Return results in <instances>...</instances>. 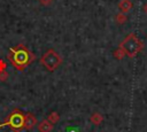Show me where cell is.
<instances>
[{"mask_svg":"<svg viewBox=\"0 0 147 132\" xmlns=\"http://www.w3.org/2000/svg\"><path fill=\"white\" fill-rule=\"evenodd\" d=\"M53 130V124L48 119H42L38 124V131L39 132H51Z\"/></svg>","mask_w":147,"mask_h":132,"instance_id":"cell-6","label":"cell"},{"mask_svg":"<svg viewBox=\"0 0 147 132\" xmlns=\"http://www.w3.org/2000/svg\"><path fill=\"white\" fill-rule=\"evenodd\" d=\"M119 47L124 51L125 55H127L130 57H133L144 48V42L134 33H130L119 44Z\"/></svg>","mask_w":147,"mask_h":132,"instance_id":"cell-2","label":"cell"},{"mask_svg":"<svg viewBox=\"0 0 147 132\" xmlns=\"http://www.w3.org/2000/svg\"><path fill=\"white\" fill-rule=\"evenodd\" d=\"M40 63L44 65L46 70L52 72V71H55L60 67V64L62 63V57L53 48H49L40 57Z\"/></svg>","mask_w":147,"mask_h":132,"instance_id":"cell-3","label":"cell"},{"mask_svg":"<svg viewBox=\"0 0 147 132\" xmlns=\"http://www.w3.org/2000/svg\"><path fill=\"white\" fill-rule=\"evenodd\" d=\"M115 20H116V22H117L118 24H123V23H125V22L127 21L126 16H125L123 13H118V14L115 16Z\"/></svg>","mask_w":147,"mask_h":132,"instance_id":"cell-10","label":"cell"},{"mask_svg":"<svg viewBox=\"0 0 147 132\" xmlns=\"http://www.w3.org/2000/svg\"><path fill=\"white\" fill-rule=\"evenodd\" d=\"M8 78V72L6 70L0 71V81H6Z\"/></svg>","mask_w":147,"mask_h":132,"instance_id":"cell-12","label":"cell"},{"mask_svg":"<svg viewBox=\"0 0 147 132\" xmlns=\"http://www.w3.org/2000/svg\"><path fill=\"white\" fill-rule=\"evenodd\" d=\"M132 2H131V0H121L119 2H118V8H119V10L124 14V13H127L129 10H131V8H132Z\"/></svg>","mask_w":147,"mask_h":132,"instance_id":"cell-7","label":"cell"},{"mask_svg":"<svg viewBox=\"0 0 147 132\" xmlns=\"http://www.w3.org/2000/svg\"><path fill=\"white\" fill-rule=\"evenodd\" d=\"M7 59L16 70L23 71L28 65H30L34 61L36 56L25 45L18 44L9 48Z\"/></svg>","mask_w":147,"mask_h":132,"instance_id":"cell-1","label":"cell"},{"mask_svg":"<svg viewBox=\"0 0 147 132\" xmlns=\"http://www.w3.org/2000/svg\"><path fill=\"white\" fill-rule=\"evenodd\" d=\"M3 126H9L14 132H20L22 129H24V114L18 109H14L7 116L5 122L0 124V127Z\"/></svg>","mask_w":147,"mask_h":132,"instance_id":"cell-4","label":"cell"},{"mask_svg":"<svg viewBox=\"0 0 147 132\" xmlns=\"http://www.w3.org/2000/svg\"><path fill=\"white\" fill-rule=\"evenodd\" d=\"M37 118L31 112H26L24 114V129L26 130H31L36 124H37Z\"/></svg>","mask_w":147,"mask_h":132,"instance_id":"cell-5","label":"cell"},{"mask_svg":"<svg viewBox=\"0 0 147 132\" xmlns=\"http://www.w3.org/2000/svg\"><path fill=\"white\" fill-rule=\"evenodd\" d=\"M39 2H40V5H42V6H49L54 0H38Z\"/></svg>","mask_w":147,"mask_h":132,"instance_id":"cell-13","label":"cell"},{"mask_svg":"<svg viewBox=\"0 0 147 132\" xmlns=\"http://www.w3.org/2000/svg\"><path fill=\"white\" fill-rule=\"evenodd\" d=\"M144 10H145V11H146V13H147V3H146V5H145V6H144Z\"/></svg>","mask_w":147,"mask_h":132,"instance_id":"cell-15","label":"cell"},{"mask_svg":"<svg viewBox=\"0 0 147 132\" xmlns=\"http://www.w3.org/2000/svg\"><path fill=\"white\" fill-rule=\"evenodd\" d=\"M47 119H48L52 124H56V123L60 121V115H59V112H56V111H52V112L48 115Z\"/></svg>","mask_w":147,"mask_h":132,"instance_id":"cell-9","label":"cell"},{"mask_svg":"<svg viewBox=\"0 0 147 132\" xmlns=\"http://www.w3.org/2000/svg\"><path fill=\"white\" fill-rule=\"evenodd\" d=\"M90 121H91L94 125H99V124L102 123L103 117H102L101 114H99V112H93V114L90 116Z\"/></svg>","mask_w":147,"mask_h":132,"instance_id":"cell-8","label":"cell"},{"mask_svg":"<svg viewBox=\"0 0 147 132\" xmlns=\"http://www.w3.org/2000/svg\"><path fill=\"white\" fill-rule=\"evenodd\" d=\"M6 68H7V64H6V62H5L3 60H1V59H0V71H3V70H6Z\"/></svg>","mask_w":147,"mask_h":132,"instance_id":"cell-14","label":"cell"},{"mask_svg":"<svg viewBox=\"0 0 147 132\" xmlns=\"http://www.w3.org/2000/svg\"><path fill=\"white\" fill-rule=\"evenodd\" d=\"M124 55H125V53H124V51L121 48V47H118L115 52H114V56L117 59V60H121V59H123L124 57Z\"/></svg>","mask_w":147,"mask_h":132,"instance_id":"cell-11","label":"cell"}]
</instances>
